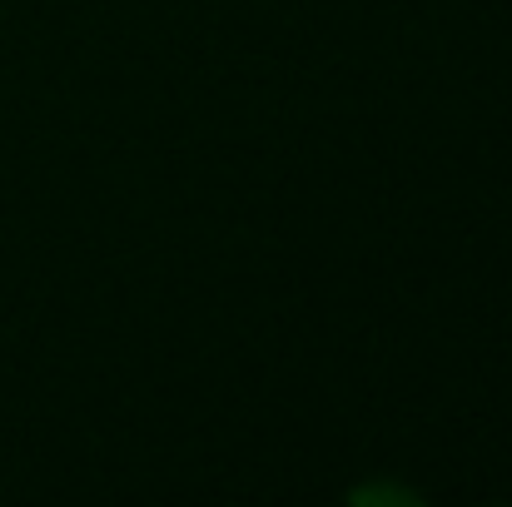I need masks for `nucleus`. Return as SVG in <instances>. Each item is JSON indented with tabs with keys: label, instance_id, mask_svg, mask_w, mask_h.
<instances>
[{
	"label": "nucleus",
	"instance_id": "obj_1",
	"mask_svg": "<svg viewBox=\"0 0 512 507\" xmlns=\"http://www.w3.org/2000/svg\"><path fill=\"white\" fill-rule=\"evenodd\" d=\"M348 503H403V507H418L423 498L413 493V488H393V483H363V488H353L348 493Z\"/></svg>",
	"mask_w": 512,
	"mask_h": 507
}]
</instances>
